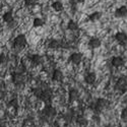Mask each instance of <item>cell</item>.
Masks as SVG:
<instances>
[{
    "mask_svg": "<svg viewBox=\"0 0 127 127\" xmlns=\"http://www.w3.org/2000/svg\"><path fill=\"white\" fill-rule=\"evenodd\" d=\"M89 45L93 49H97V48H99L101 46V40L98 39V38H92L90 40V42H89Z\"/></svg>",
    "mask_w": 127,
    "mask_h": 127,
    "instance_id": "cell-14",
    "label": "cell"
},
{
    "mask_svg": "<svg viewBox=\"0 0 127 127\" xmlns=\"http://www.w3.org/2000/svg\"><path fill=\"white\" fill-rule=\"evenodd\" d=\"M6 58H5V55L4 54H1V56H0V62H1V64H3V63L5 62Z\"/></svg>",
    "mask_w": 127,
    "mask_h": 127,
    "instance_id": "cell-30",
    "label": "cell"
},
{
    "mask_svg": "<svg viewBox=\"0 0 127 127\" xmlns=\"http://www.w3.org/2000/svg\"><path fill=\"white\" fill-rule=\"evenodd\" d=\"M26 6H33L36 4V0H25Z\"/></svg>",
    "mask_w": 127,
    "mask_h": 127,
    "instance_id": "cell-29",
    "label": "cell"
},
{
    "mask_svg": "<svg viewBox=\"0 0 127 127\" xmlns=\"http://www.w3.org/2000/svg\"><path fill=\"white\" fill-rule=\"evenodd\" d=\"M76 123H77L79 126H81V127H86V126H88V124H89V120L87 119L86 116L79 115V116H77V117H76Z\"/></svg>",
    "mask_w": 127,
    "mask_h": 127,
    "instance_id": "cell-11",
    "label": "cell"
},
{
    "mask_svg": "<svg viewBox=\"0 0 127 127\" xmlns=\"http://www.w3.org/2000/svg\"><path fill=\"white\" fill-rule=\"evenodd\" d=\"M68 29L70 31H76V30H78L77 23H75L74 20H69V23H68Z\"/></svg>",
    "mask_w": 127,
    "mask_h": 127,
    "instance_id": "cell-22",
    "label": "cell"
},
{
    "mask_svg": "<svg viewBox=\"0 0 127 127\" xmlns=\"http://www.w3.org/2000/svg\"><path fill=\"white\" fill-rule=\"evenodd\" d=\"M52 7L54 10H56V11H62L63 10V4L60 1H55L52 4Z\"/></svg>",
    "mask_w": 127,
    "mask_h": 127,
    "instance_id": "cell-20",
    "label": "cell"
},
{
    "mask_svg": "<svg viewBox=\"0 0 127 127\" xmlns=\"http://www.w3.org/2000/svg\"><path fill=\"white\" fill-rule=\"evenodd\" d=\"M63 78V73L61 72V70L59 69H55L53 71V74H52V79L55 80V81H61Z\"/></svg>",
    "mask_w": 127,
    "mask_h": 127,
    "instance_id": "cell-15",
    "label": "cell"
},
{
    "mask_svg": "<svg viewBox=\"0 0 127 127\" xmlns=\"http://www.w3.org/2000/svg\"><path fill=\"white\" fill-rule=\"evenodd\" d=\"M17 105H18V100L17 99H12L10 100V102L8 103V106L9 107H13V108H17Z\"/></svg>",
    "mask_w": 127,
    "mask_h": 127,
    "instance_id": "cell-25",
    "label": "cell"
},
{
    "mask_svg": "<svg viewBox=\"0 0 127 127\" xmlns=\"http://www.w3.org/2000/svg\"><path fill=\"white\" fill-rule=\"evenodd\" d=\"M73 116H74V114H73V111H72V110H69V111H67V112L64 114V119H65L67 122H70V121L73 119Z\"/></svg>",
    "mask_w": 127,
    "mask_h": 127,
    "instance_id": "cell-21",
    "label": "cell"
},
{
    "mask_svg": "<svg viewBox=\"0 0 127 127\" xmlns=\"http://www.w3.org/2000/svg\"><path fill=\"white\" fill-rule=\"evenodd\" d=\"M25 71H26V67H25L23 64L17 65V67H16V69H15V72H16V73H20V74H23Z\"/></svg>",
    "mask_w": 127,
    "mask_h": 127,
    "instance_id": "cell-26",
    "label": "cell"
},
{
    "mask_svg": "<svg viewBox=\"0 0 127 127\" xmlns=\"http://www.w3.org/2000/svg\"><path fill=\"white\" fill-rule=\"evenodd\" d=\"M101 12H94V13H92L91 15H90V19L92 20V22H97V20H99L100 18H101Z\"/></svg>",
    "mask_w": 127,
    "mask_h": 127,
    "instance_id": "cell-23",
    "label": "cell"
},
{
    "mask_svg": "<svg viewBox=\"0 0 127 127\" xmlns=\"http://www.w3.org/2000/svg\"><path fill=\"white\" fill-rule=\"evenodd\" d=\"M24 125L26 127H33L34 126V121H32L31 119H26L24 121Z\"/></svg>",
    "mask_w": 127,
    "mask_h": 127,
    "instance_id": "cell-27",
    "label": "cell"
},
{
    "mask_svg": "<svg viewBox=\"0 0 127 127\" xmlns=\"http://www.w3.org/2000/svg\"><path fill=\"white\" fill-rule=\"evenodd\" d=\"M121 119L123 121H127V108L126 109H123L122 112H121Z\"/></svg>",
    "mask_w": 127,
    "mask_h": 127,
    "instance_id": "cell-28",
    "label": "cell"
},
{
    "mask_svg": "<svg viewBox=\"0 0 127 127\" xmlns=\"http://www.w3.org/2000/svg\"><path fill=\"white\" fill-rule=\"evenodd\" d=\"M14 48H16L17 50H22L24 49V47L27 45V38L25 35H18L15 39H14Z\"/></svg>",
    "mask_w": 127,
    "mask_h": 127,
    "instance_id": "cell-1",
    "label": "cell"
},
{
    "mask_svg": "<svg viewBox=\"0 0 127 127\" xmlns=\"http://www.w3.org/2000/svg\"><path fill=\"white\" fill-rule=\"evenodd\" d=\"M12 82L15 86H22L25 82V76L23 74H20V73L14 72L12 74Z\"/></svg>",
    "mask_w": 127,
    "mask_h": 127,
    "instance_id": "cell-4",
    "label": "cell"
},
{
    "mask_svg": "<svg viewBox=\"0 0 127 127\" xmlns=\"http://www.w3.org/2000/svg\"><path fill=\"white\" fill-rule=\"evenodd\" d=\"M33 94H34V96H35L36 98L41 99L42 96H43V94H44V90L42 89V88H40V87L35 88V89H33Z\"/></svg>",
    "mask_w": 127,
    "mask_h": 127,
    "instance_id": "cell-18",
    "label": "cell"
},
{
    "mask_svg": "<svg viewBox=\"0 0 127 127\" xmlns=\"http://www.w3.org/2000/svg\"><path fill=\"white\" fill-rule=\"evenodd\" d=\"M42 113H43L44 116H46L48 118H53L57 115V110H56V108L53 107V106L47 105V106H45V108L43 109Z\"/></svg>",
    "mask_w": 127,
    "mask_h": 127,
    "instance_id": "cell-2",
    "label": "cell"
},
{
    "mask_svg": "<svg viewBox=\"0 0 127 127\" xmlns=\"http://www.w3.org/2000/svg\"><path fill=\"white\" fill-rule=\"evenodd\" d=\"M115 16L116 17H124L127 16V7L126 6H121L115 11Z\"/></svg>",
    "mask_w": 127,
    "mask_h": 127,
    "instance_id": "cell-12",
    "label": "cell"
},
{
    "mask_svg": "<svg viewBox=\"0 0 127 127\" xmlns=\"http://www.w3.org/2000/svg\"><path fill=\"white\" fill-rule=\"evenodd\" d=\"M42 62H43V58H42L41 55L35 54V55L32 56V63H33L34 65H37L38 66V65L42 64Z\"/></svg>",
    "mask_w": 127,
    "mask_h": 127,
    "instance_id": "cell-16",
    "label": "cell"
},
{
    "mask_svg": "<svg viewBox=\"0 0 127 127\" xmlns=\"http://www.w3.org/2000/svg\"><path fill=\"white\" fill-rule=\"evenodd\" d=\"M115 39L119 44L123 45L127 42V35H126V33H124V32H118V33L115 35Z\"/></svg>",
    "mask_w": 127,
    "mask_h": 127,
    "instance_id": "cell-6",
    "label": "cell"
},
{
    "mask_svg": "<svg viewBox=\"0 0 127 127\" xmlns=\"http://www.w3.org/2000/svg\"><path fill=\"white\" fill-rule=\"evenodd\" d=\"M51 99H52V91L50 89H45L44 90V94L42 96L41 100L43 101L44 103H47L48 105H50L49 103L51 102Z\"/></svg>",
    "mask_w": 127,
    "mask_h": 127,
    "instance_id": "cell-7",
    "label": "cell"
},
{
    "mask_svg": "<svg viewBox=\"0 0 127 127\" xmlns=\"http://www.w3.org/2000/svg\"><path fill=\"white\" fill-rule=\"evenodd\" d=\"M78 96H79V94H78V91L76 89H71L69 91V94H68V98H69V101L70 102H74L78 99Z\"/></svg>",
    "mask_w": 127,
    "mask_h": 127,
    "instance_id": "cell-13",
    "label": "cell"
},
{
    "mask_svg": "<svg viewBox=\"0 0 127 127\" xmlns=\"http://www.w3.org/2000/svg\"><path fill=\"white\" fill-rule=\"evenodd\" d=\"M84 80H86V82L88 84H94L95 82H96V80H97V75L95 74L94 72H90V73H88V74L86 75Z\"/></svg>",
    "mask_w": 127,
    "mask_h": 127,
    "instance_id": "cell-9",
    "label": "cell"
},
{
    "mask_svg": "<svg viewBox=\"0 0 127 127\" xmlns=\"http://www.w3.org/2000/svg\"><path fill=\"white\" fill-rule=\"evenodd\" d=\"M60 46H61V43H60L58 40H51L50 43H49V48L50 49H53V50L59 49Z\"/></svg>",
    "mask_w": 127,
    "mask_h": 127,
    "instance_id": "cell-17",
    "label": "cell"
},
{
    "mask_svg": "<svg viewBox=\"0 0 127 127\" xmlns=\"http://www.w3.org/2000/svg\"><path fill=\"white\" fill-rule=\"evenodd\" d=\"M44 25V22H43V19H41V18H35L34 19V27L35 28H40Z\"/></svg>",
    "mask_w": 127,
    "mask_h": 127,
    "instance_id": "cell-24",
    "label": "cell"
},
{
    "mask_svg": "<svg viewBox=\"0 0 127 127\" xmlns=\"http://www.w3.org/2000/svg\"><path fill=\"white\" fill-rule=\"evenodd\" d=\"M115 88L119 91H124L127 88V77H120L116 82Z\"/></svg>",
    "mask_w": 127,
    "mask_h": 127,
    "instance_id": "cell-5",
    "label": "cell"
},
{
    "mask_svg": "<svg viewBox=\"0 0 127 127\" xmlns=\"http://www.w3.org/2000/svg\"><path fill=\"white\" fill-rule=\"evenodd\" d=\"M107 127H112V126H107Z\"/></svg>",
    "mask_w": 127,
    "mask_h": 127,
    "instance_id": "cell-32",
    "label": "cell"
},
{
    "mask_svg": "<svg viewBox=\"0 0 127 127\" xmlns=\"http://www.w3.org/2000/svg\"><path fill=\"white\" fill-rule=\"evenodd\" d=\"M75 2H77V3H82V2H84V0H75Z\"/></svg>",
    "mask_w": 127,
    "mask_h": 127,
    "instance_id": "cell-31",
    "label": "cell"
},
{
    "mask_svg": "<svg viewBox=\"0 0 127 127\" xmlns=\"http://www.w3.org/2000/svg\"><path fill=\"white\" fill-rule=\"evenodd\" d=\"M82 60V54L81 53H73L70 56V61L73 64H79Z\"/></svg>",
    "mask_w": 127,
    "mask_h": 127,
    "instance_id": "cell-8",
    "label": "cell"
},
{
    "mask_svg": "<svg viewBox=\"0 0 127 127\" xmlns=\"http://www.w3.org/2000/svg\"><path fill=\"white\" fill-rule=\"evenodd\" d=\"M123 64H124V60H123L122 57L117 56V57H114L112 59V65L116 68H119V67L123 66Z\"/></svg>",
    "mask_w": 127,
    "mask_h": 127,
    "instance_id": "cell-10",
    "label": "cell"
},
{
    "mask_svg": "<svg viewBox=\"0 0 127 127\" xmlns=\"http://www.w3.org/2000/svg\"><path fill=\"white\" fill-rule=\"evenodd\" d=\"M3 20H4L5 23H7V24L12 23V22H13V15H12V13H11V12H6V13H4V15H3Z\"/></svg>",
    "mask_w": 127,
    "mask_h": 127,
    "instance_id": "cell-19",
    "label": "cell"
},
{
    "mask_svg": "<svg viewBox=\"0 0 127 127\" xmlns=\"http://www.w3.org/2000/svg\"><path fill=\"white\" fill-rule=\"evenodd\" d=\"M108 105H109L108 100H106L104 98H101V99H98V101L96 102L95 109H96V111H98V112H101V111H103V110H105L106 108H107Z\"/></svg>",
    "mask_w": 127,
    "mask_h": 127,
    "instance_id": "cell-3",
    "label": "cell"
}]
</instances>
